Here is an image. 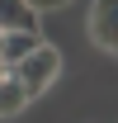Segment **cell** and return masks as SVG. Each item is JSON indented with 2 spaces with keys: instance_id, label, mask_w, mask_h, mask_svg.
<instances>
[{
  "instance_id": "obj_1",
  "label": "cell",
  "mask_w": 118,
  "mask_h": 123,
  "mask_svg": "<svg viewBox=\"0 0 118 123\" xmlns=\"http://www.w3.org/2000/svg\"><path fill=\"white\" fill-rule=\"evenodd\" d=\"M10 76L19 80V90L29 95V99H38V95H47L52 80L61 76V52H57L52 43H38L29 57H19L14 66H10Z\"/></svg>"
},
{
  "instance_id": "obj_2",
  "label": "cell",
  "mask_w": 118,
  "mask_h": 123,
  "mask_svg": "<svg viewBox=\"0 0 118 123\" xmlns=\"http://www.w3.org/2000/svg\"><path fill=\"white\" fill-rule=\"evenodd\" d=\"M85 33H90V43L99 47V52H113L118 47V0H94L90 5Z\"/></svg>"
},
{
  "instance_id": "obj_3",
  "label": "cell",
  "mask_w": 118,
  "mask_h": 123,
  "mask_svg": "<svg viewBox=\"0 0 118 123\" xmlns=\"http://www.w3.org/2000/svg\"><path fill=\"white\" fill-rule=\"evenodd\" d=\"M38 43H43V38H38V29H14V33H5V43H0V62H5V66H14V62L29 57Z\"/></svg>"
},
{
  "instance_id": "obj_4",
  "label": "cell",
  "mask_w": 118,
  "mask_h": 123,
  "mask_svg": "<svg viewBox=\"0 0 118 123\" xmlns=\"http://www.w3.org/2000/svg\"><path fill=\"white\" fill-rule=\"evenodd\" d=\"M14 29H38V14L24 0H0V33H14Z\"/></svg>"
},
{
  "instance_id": "obj_5",
  "label": "cell",
  "mask_w": 118,
  "mask_h": 123,
  "mask_svg": "<svg viewBox=\"0 0 118 123\" xmlns=\"http://www.w3.org/2000/svg\"><path fill=\"white\" fill-rule=\"evenodd\" d=\"M24 104H29V95L19 90V80H14V76H5V80H0V118H14Z\"/></svg>"
},
{
  "instance_id": "obj_6",
  "label": "cell",
  "mask_w": 118,
  "mask_h": 123,
  "mask_svg": "<svg viewBox=\"0 0 118 123\" xmlns=\"http://www.w3.org/2000/svg\"><path fill=\"white\" fill-rule=\"evenodd\" d=\"M33 14H52V10H61V5H71V0H24Z\"/></svg>"
},
{
  "instance_id": "obj_7",
  "label": "cell",
  "mask_w": 118,
  "mask_h": 123,
  "mask_svg": "<svg viewBox=\"0 0 118 123\" xmlns=\"http://www.w3.org/2000/svg\"><path fill=\"white\" fill-rule=\"evenodd\" d=\"M5 76H10V66H5V62H0V80H5Z\"/></svg>"
},
{
  "instance_id": "obj_8",
  "label": "cell",
  "mask_w": 118,
  "mask_h": 123,
  "mask_svg": "<svg viewBox=\"0 0 118 123\" xmlns=\"http://www.w3.org/2000/svg\"><path fill=\"white\" fill-rule=\"evenodd\" d=\"M0 43H5V33H0Z\"/></svg>"
}]
</instances>
